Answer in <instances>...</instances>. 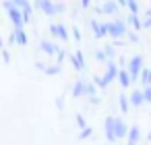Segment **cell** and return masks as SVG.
Wrapping results in <instances>:
<instances>
[{"instance_id": "6da1fadb", "label": "cell", "mask_w": 151, "mask_h": 145, "mask_svg": "<svg viewBox=\"0 0 151 145\" xmlns=\"http://www.w3.org/2000/svg\"><path fill=\"white\" fill-rule=\"evenodd\" d=\"M33 6H35V11L44 13L46 17H56L66 11V4L56 2V0H33Z\"/></svg>"}, {"instance_id": "7a4b0ae2", "label": "cell", "mask_w": 151, "mask_h": 145, "mask_svg": "<svg viewBox=\"0 0 151 145\" xmlns=\"http://www.w3.org/2000/svg\"><path fill=\"white\" fill-rule=\"evenodd\" d=\"M116 77H118V66H116L114 60H108V64H106V73H104L101 77H93V83H95L97 87L106 89L112 81H116Z\"/></svg>"}, {"instance_id": "3957f363", "label": "cell", "mask_w": 151, "mask_h": 145, "mask_svg": "<svg viewBox=\"0 0 151 145\" xmlns=\"http://www.w3.org/2000/svg\"><path fill=\"white\" fill-rule=\"evenodd\" d=\"M106 29H108V35H112L114 40H120L128 33V23L124 19H112L106 23Z\"/></svg>"}, {"instance_id": "277c9868", "label": "cell", "mask_w": 151, "mask_h": 145, "mask_svg": "<svg viewBox=\"0 0 151 145\" xmlns=\"http://www.w3.org/2000/svg\"><path fill=\"white\" fill-rule=\"evenodd\" d=\"M143 66H145V60H143V56H141V54H134V56L126 62V71L130 73L132 83H134V81H139V75H141Z\"/></svg>"}, {"instance_id": "5b68a950", "label": "cell", "mask_w": 151, "mask_h": 145, "mask_svg": "<svg viewBox=\"0 0 151 145\" xmlns=\"http://www.w3.org/2000/svg\"><path fill=\"white\" fill-rule=\"evenodd\" d=\"M50 33H52V38H56L60 42H68V38H70L68 29L62 23H50Z\"/></svg>"}, {"instance_id": "8992f818", "label": "cell", "mask_w": 151, "mask_h": 145, "mask_svg": "<svg viewBox=\"0 0 151 145\" xmlns=\"http://www.w3.org/2000/svg\"><path fill=\"white\" fill-rule=\"evenodd\" d=\"M13 2H15V6L23 13L25 23H29V21H31V13H33V4L29 2V0H13Z\"/></svg>"}, {"instance_id": "52a82bcc", "label": "cell", "mask_w": 151, "mask_h": 145, "mask_svg": "<svg viewBox=\"0 0 151 145\" xmlns=\"http://www.w3.org/2000/svg\"><path fill=\"white\" fill-rule=\"evenodd\" d=\"M118 2L116 0H104L101 2V6L97 9V13H101V15H118Z\"/></svg>"}, {"instance_id": "ba28073f", "label": "cell", "mask_w": 151, "mask_h": 145, "mask_svg": "<svg viewBox=\"0 0 151 145\" xmlns=\"http://www.w3.org/2000/svg\"><path fill=\"white\" fill-rule=\"evenodd\" d=\"M9 19H11V23H13L15 27H25V25H27V23H25V17H23V13H21L17 6L9 11Z\"/></svg>"}, {"instance_id": "9c48e42d", "label": "cell", "mask_w": 151, "mask_h": 145, "mask_svg": "<svg viewBox=\"0 0 151 145\" xmlns=\"http://www.w3.org/2000/svg\"><path fill=\"white\" fill-rule=\"evenodd\" d=\"M40 50H42L46 56H56V52H58L60 48H58L54 42H50V40H42V42H40Z\"/></svg>"}, {"instance_id": "30bf717a", "label": "cell", "mask_w": 151, "mask_h": 145, "mask_svg": "<svg viewBox=\"0 0 151 145\" xmlns=\"http://www.w3.org/2000/svg\"><path fill=\"white\" fill-rule=\"evenodd\" d=\"M116 81L120 83V87H122V89H126V87H130L132 77H130V73H128L126 69H118V77H116Z\"/></svg>"}, {"instance_id": "8fae6325", "label": "cell", "mask_w": 151, "mask_h": 145, "mask_svg": "<svg viewBox=\"0 0 151 145\" xmlns=\"http://www.w3.org/2000/svg\"><path fill=\"white\" fill-rule=\"evenodd\" d=\"M114 120H116V116H108L106 118V139H108V143H114L118 139L116 133H114Z\"/></svg>"}, {"instance_id": "7c38bea8", "label": "cell", "mask_w": 151, "mask_h": 145, "mask_svg": "<svg viewBox=\"0 0 151 145\" xmlns=\"http://www.w3.org/2000/svg\"><path fill=\"white\" fill-rule=\"evenodd\" d=\"M89 23H91V27H93V35H95L97 40H101V38H106V35H108L106 23H99V21H95V19H91Z\"/></svg>"}, {"instance_id": "4fadbf2b", "label": "cell", "mask_w": 151, "mask_h": 145, "mask_svg": "<svg viewBox=\"0 0 151 145\" xmlns=\"http://www.w3.org/2000/svg\"><path fill=\"white\" fill-rule=\"evenodd\" d=\"M13 35H15V44H19V46H27L29 38H27V31H25V27H15Z\"/></svg>"}, {"instance_id": "5bb4252c", "label": "cell", "mask_w": 151, "mask_h": 145, "mask_svg": "<svg viewBox=\"0 0 151 145\" xmlns=\"http://www.w3.org/2000/svg\"><path fill=\"white\" fill-rule=\"evenodd\" d=\"M114 133H116L118 139L126 137V133H128V124H126L122 118H116V120H114Z\"/></svg>"}, {"instance_id": "9a60e30c", "label": "cell", "mask_w": 151, "mask_h": 145, "mask_svg": "<svg viewBox=\"0 0 151 145\" xmlns=\"http://www.w3.org/2000/svg\"><path fill=\"white\" fill-rule=\"evenodd\" d=\"M68 58H70V62L75 64L77 71H83V69H85V54H83L81 50H77V52H75L73 56H68Z\"/></svg>"}, {"instance_id": "2e32d148", "label": "cell", "mask_w": 151, "mask_h": 145, "mask_svg": "<svg viewBox=\"0 0 151 145\" xmlns=\"http://www.w3.org/2000/svg\"><path fill=\"white\" fill-rule=\"evenodd\" d=\"M128 102H130V106H134V108L143 106V104H145V95H143V91H141V89H134V91L128 95Z\"/></svg>"}, {"instance_id": "e0dca14e", "label": "cell", "mask_w": 151, "mask_h": 145, "mask_svg": "<svg viewBox=\"0 0 151 145\" xmlns=\"http://www.w3.org/2000/svg\"><path fill=\"white\" fill-rule=\"evenodd\" d=\"M126 139H128V143H139V139H141V128L137 126V124H132V126H128V133H126Z\"/></svg>"}, {"instance_id": "ac0fdd59", "label": "cell", "mask_w": 151, "mask_h": 145, "mask_svg": "<svg viewBox=\"0 0 151 145\" xmlns=\"http://www.w3.org/2000/svg\"><path fill=\"white\" fill-rule=\"evenodd\" d=\"M126 23H128L130 27H134V31H141V29H143V21H141V17L134 15V13H130V15L126 17Z\"/></svg>"}, {"instance_id": "d6986e66", "label": "cell", "mask_w": 151, "mask_h": 145, "mask_svg": "<svg viewBox=\"0 0 151 145\" xmlns=\"http://www.w3.org/2000/svg\"><path fill=\"white\" fill-rule=\"evenodd\" d=\"M73 97H83L85 95V81H75V87H73Z\"/></svg>"}, {"instance_id": "ffe728a7", "label": "cell", "mask_w": 151, "mask_h": 145, "mask_svg": "<svg viewBox=\"0 0 151 145\" xmlns=\"http://www.w3.org/2000/svg\"><path fill=\"white\" fill-rule=\"evenodd\" d=\"M139 81L147 87V85H151V69L149 66H143V71H141V75H139Z\"/></svg>"}, {"instance_id": "44dd1931", "label": "cell", "mask_w": 151, "mask_h": 145, "mask_svg": "<svg viewBox=\"0 0 151 145\" xmlns=\"http://www.w3.org/2000/svg\"><path fill=\"white\" fill-rule=\"evenodd\" d=\"M60 73H62V64H60V62L46 66V75H60Z\"/></svg>"}, {"instance_id": "7402d4cb", "label": "cell", "mask_w": 151, "mask_h": 145, "mask_svg": "<svg viewBox=\"0 0 151 145\" xmlns=\"http://www.w3.org/2000/svg\"><path fill=\"white\" fill-rule=\"evenodd\" d=\"M118 104H120V110H122V112H126V110L130 108V102H128V95H124V93H120V95H118Z\"/></svg>"}, {"instance_id": "603a6c76", "label": "cell", "mask_w": 151, "mask_h": 145, "mask_svg": "<svg viewBox=\"0 0 151 145\" xmlns=\"http://www.w3.org/2000/svg\"><path fill=\"white\" fill-rule=\"evenodd\" d=\"M126 9H128L130 13H134V15H139V11H141V6H139L137 0H126Z\"/></svg>"}, {"instance_id": "cb8c5ba5", "label": "cell", "mask_w": 151, "mask_h": 145, "mask_svg": "<svg viewBox=\"0 0 151 145\" xmlns=\"http://www.w3.org/2000/svg\"><path fill=\"white\" fill-rule=\"evenodd\" d=\"M85 95H89V97H93V95H95V85H93V83H89V81H85Z\"/></svg>"}, {"instance_id": "d4e9b609", "label": "cell", "mask_w": 151, "mask_h": 145, "mask_svg": "<svg viewBox=\"0 0 151 145\" xmlns=\"http://www.w3.org/2000/svg\"><path fill=\"white\" fill-rule=\"evenodd\" d=\"M70 33H73V40H75V42H81V40H83V35H81V29H79V27H70Z\"/></svg>"}, {"instance_id": "484cf974", "label": "cell", "mask_w": 151, "mask_h": 145, "mask_svg": "<svg viewBox=\"0 0 151 145\" xmlns=\"http://www.w3.org/2000/svg\"><path fill=\"white\" fill-rule=\"evenodd\" d=\"M143 27H149L151 29V9L145 11V21H143Z\"/></svg>"}, {"instance_id": "4316f807", "label": "cell", "mask_w": 151, "mask_h": 145, "mask_svg": "<svg viewBox=\"0 0 151 145\" xmlns=\"http://www.w3.org/2000/svg\"><path fill=\"white\" fill-rule=\"evenodd\" d=\"M104 52H106V56H108V60H114V56H116V50H114L112 46H108V48H104Z\"/></svg>"}, {"instance_id": "83f0119b", "label": "cell", "mask_w": 151, "mask_h": 145, "mask_svg": "<svg viewBox=\"0 0 151 145\" xmlns=\"http://www.w3.org/2000/svg\"><path fill=\"white\" fill-rule=\"evenodd\" d=\"M91 133H93V131H91V126H85V128H81V135H79V137H81V139H89V137H91Z\"/></svg>"}, {"instance_id": "f1b7e54d", "label": "cell", "mask_w": 151, "mask_h": 145, "mask_svg": "<svg viewBox=\"0 0 151 145\" xmlns=\"http://www.w3.org/2000/svg\"><path fill=\"white\" fill-rule=\"evenodd\" d=\"M143 95H145V102L151 104V85H147V87L143 89Z\"/></svg>"}, {"instance_id": "f546056e", "label": "cell", "mask_w": 151, "mask_h": 145, "mask_svg": "<svg viewBox=\"0 0 151 145\" xmlns=\"http://www.w3.org/2000/svg\"><path fill=\"white\" fill-rule=\"evenodd\" d=\"M95 58L99 60V62H108V56H106V52L101 50V52H95Z\"/></svg>"}, {"instance_id": "4dcf8cb0", "label": "cell", "mask_w": 151, "mask_h": 145, "mask_svg": "<svg viewBox=\"0 0 151 145\" xmlns=\"http://www.w3.org/2000/svg\"><path fill=\"white\" fill-rule=\"evenodd\" d=\"M64 56H66V52H64V50H62V48H60V50H58V52H56V60H58V62H60V64H62V60H64Z\"/></svg>"}, {"instance_id": "1f68e13d", "label": "cell", "mask_w": 151, "mask_h": 145, "mask_svg": "<svg viewBox=\"0 0 151 145\" xmlns=\"http://www.w3.org/2000/svg\"><path fill=\"white\" fill-rule=\"evenodd\" d=\"M2 6L6 9V13L11 11V9H15V2H13V0H4V2H2Z\"/></svg>"}, {"instance_id": "d6a6232c", "label": "cell", "mask_w": 151, "mask_h": 145, "mask_svg": "<svg viewBox=\"0 0 151 145\" xmlns=\"http://www.w3.org/2000/svg\"><path fill=\"white\" fill-rule=\"evenodd\" d=\"M77 124H79L81 128H85V126H87V124H85V118H83L81 114H77Z\"/></svg>"}, {"instance_id": "836d02e7", "label": "cell", "mask_w": 151, "mask_h": 145, "mask_svg": "<svg viewBox=\"0 0 151 145\" xmlns=\"http://www.w3.org/2000/svg\"><path fill=\"white\" fill-rule=\"evenodd\" d=\"M0 52H2V58H4V62H11V54H9V50H0Z\"/></svg>"}, {"instance_id": "e575fe53", "label": "cell", "mask_w": 151, "mask_h": 145, "mask_svg": "<svg viewBox=\"0 0 151 145\" xmlns=\"http://www.w3.org/2000/svg\"><path fill=\"white\" fill-rule=\"evenodd\" d=\"M128 40H130V42H139V35H137V31H128Z\"/></svg>"}, {"instance_id": "d590c367", "label": "cell", "mask_w": 151, "mask_h": 145, "mask_svg": "<svg viewBox=\"0 0 151 145\" xmlns=\"http://www.w3.org/2000/svg\"><path fill=\"white\" fill-rule=\"evenodd\" d=\"M81 6H83V9H89V6H91V0H81Z\"/></svg>"}, {"instance_id": "8d00e7d4", "label": "cell", "mask_w": 151, "mask_h": 145, "mask_svg": "<svg viewBox=\"0 0 151 145\" xmlns=\"http://www.w3.org/2000/svg\"><path fill=\"white\" fill-rule=\"evenodd\" d=\"M118 2V6H126V0H116Z\"/></svg>"}, {"instance_id": "74e56055", "label": "cell", "mask_w": 151, "mask_h": 145, "mask_svg": "<svg viewBox=\"0 0 151 145\" xmlns=\"http://www.w3.org/2000/svg\"><path fill=\"white\" fill-rule=\"evenodd\" d=\"M147 141H151V131H149V133H147Z\"/></svg>"}, {"instance_id": "f35d334b", "label": "cell", "mask_w": 151, "mask_h": 145, "mask_svg": "<svg viewBox=\"0 0 151 145\" xmlns=\"http://www.w3.org/2000/svg\"><path fill=\"white\" fill-rule=\"evenodd\" d=\"M0 50H2V38H0Z\"/></svg>"}, {"instance_id": "ab89813d", "label": "cell", "mask_w": 151, "mask_h": 145, "mask_svg": "<svg viewBox=\"0 0 151 145\" xmlns=\"http://www.w3.org/2000/svg\"><path fill=\"white\" fill-rule=\"evenodd\" d=\"M126 145H134V143H126Z\"/></svg>"}, {"instance_id": "60d3db41", "label": "cell", "mask_w": 151, "mask_h": 145, "mask_svg": "<svg viewBox=\"0 0 151 145\" xmlns=\"http://www.w3.org/2000/svg\"><path fill=\"white\" fill-rule=\"evenodd\" d=\"M106 145H110V143H106Z\"/></svg>"}]
</instances>
